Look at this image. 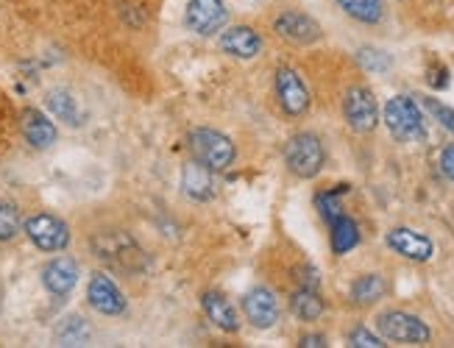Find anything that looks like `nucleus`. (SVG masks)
Returning <instances> with one entry per match:
<instances>
[{"instance_id": "obj_1", "label": "nucleus", "mask_w": 454, "mask_h": 348, "mask_svg": "<svg viewBox=\"0 0 454 348\" xmlns=\"http://www.w3.org/2000/svg\"><path fill=\"white\" fill-rule=\"evenodd\" d=\"M382 120L393 140L399 143H424L427 140V126H424V112L410 95H393L382 109Z\"/></svg>"}, {"instance_id": "obj_2", "label": "nucleus", "mask_w": 454, "mask_h": 348, "mask_svg": "<svg viewBox=\"0 0 454 348\" xmlns=\"http://www.w3.org/2000/svg\"><path fill=\"white\" fill-rule=\"evenodd\" d=\"M285 165L293 176L299 179H315L326 165V151L318 134L299 131L293 134L285 145Z\"/></svg>"}, {"instance_id": "obj_3", "label": "nucleus", "mask_w": 454, "mask_h": 348, "mask_svg": "<svg viewBox=\"0 0 454 348\" xmlns=\"http://www.w3.org/2000/svg\"><path fill=\"white\" fill-rule=\"evenodd\" d=\"M377 332L387 343H402V345H427L432 340L429 326L412 313L404 309H387L377 318Z\"/></svg>"}, {"instance_id": "obj_4", "label": "nucleus", "mask_w": 454, "mask_h": 348, "mask_svg": "<svg viewBox=\"0 0 454 348\" xmlns=\"http://www.w3.org/2000/svg\"><path fill=\"white\" fill-rule=\"evenodd\" d=\"M190 151L192 157L204 162L209 170H226L237 159V148L226 137V134L215 131V128H195L190 134Z\"/></svg>"}, {"instance_id": "obj_5", "label": "nucleus", "mask_w": 454, "mask_h": 348, "mask_svg": "<svg viewBox=\"0 0 454 348\" xmlns=\"http://www.w3.org/2000/svg\"><path fill=\"white\" fill-rule=\"evenodd\" d=\"M92 251L104 262L121 267V270H140L145 267V257L140 245H137L123 231H106V235L92 237Z\"/></svg>"}, {"instance_id": "obj_6", "label": "nucleus", "mask_w": 454, "mask_h": 348, "mask_svg": "<svg viewBox=\"0 0 454 348\" xmlns=\"http://www.w3.org/2000/svg\"><path fill=\"white\" fill-rule=\"evenodd\" d=\"M343 118L351 131L371 134L380 126V104L368 87H351L343 98Z\"/></svg>"}, {"instance_id": "obj_7", "label": "nucleus", "mask_w": 454, "mask_h": 348, "mask_svg": "<svg viewBox=\"0 0 454 348\" xmlns=\"http://www.w3.org/2000/svg\"><path fill=\"white\" fill-rule=\"evenodd\" d=\"M276 101H279L282 112L287 118H304L309 112V89L304 79L293 67H279L276 70Z\"/></svg>"}, {"instance_id": "obj_8", "label": "nucleus", "mask_w": 454, "mask_h": 348, "mask_svg": "<svg viewBox=\"0 0 454 348\" xmlns=\"http://www.w3.org/2000/svg\"><path fill=\"white\" fill-rule=\"evenodd\" d=\"M273 31L279 40H285L290 45H315L324 36V28L315 17L304 14V12H295V9H287L276 17Z\"/></svg>"}, {"instance_id": "obj_9", "label": "nucleus", "mask_w": 454, "mask_h": 348, "mask_svg": "<svg viewBox=\"0 0 454 348\" xmlns=\"http://www.w3.org/2000/svg\"><path fill=\"white\" fill-rule=\"evenodd\" d=\"M23 231L28 235V240L39 248L48 251V254H56V251H65L70 243V228L65 220H59L56 215H34L23 223Z\"/></svg>"}, {"instance_id": "obj_10", "label": "nucleus", "mask_w": 454, "mask_h": 348, "mask_svg": "<svg viewBox=\"0 0 454 348\" xmlns=\"http://www.w3.org/2000/svg\"><path fill=\"white\" fill-rule=\"evenodd\" d=\"M184 23L199 36H215L229 23V9L223 0H190L184 9Z\"/></svg>"}, {"instance_id": "obj_11", "label": "nucleus", "mask_w": 454, "mask_h": 348, "mask_svg": "<svg viewBox=\"0 0 454 348\" xmlns=\"http://www.w3.org/2000/svg\"><path fill=\"white\" fill-rule=\"evenodd\" d=\"M385 243L393 254H399L410 262H429L435 257V243H432L427 235H421V231L407 228V226L390 228L385 235Z\"/></svg>"}, {"instance_id": "obj_12", "label": "nucleus", "mask_w": 454, "mask_h": 348, "mask_svg": "<svg viewBox=\"0 0 454 348\" xmlns=\"http://www.w3.org/2000/svg\"><path fill=\"white\" fill-rule=\"evenodd\" d=\"M243 315L254 329H273L282 315L279 298L268 287H254L243 296Z\"/></svg>"}, {"instance_id": "obj_13", "label": "nucleus", "mask_w": 454, "mask_h": 348, "mask_svg": "<svg viewBox=\"0 0 454 348\" xmlns=\"http://www.w3.org/2000/svg\"><path fill=\"white\" fill-rule=\"evenodd\" d=\"M87 301L95 313L101 315H123L126 313V296L121 293V287H117L106 274H92L90 284H87Z\"/></svg>"}, {"instance_id": "obj_14", "label": "nucleus", "mask_w": 454, "mask_h": 348, "mask_svg": "<svg viewBox=\"0 0 454 348\" xmlns=\"http://www.w3.org/2000/svg\"><path fill=\"white\" fill-rule=\"evenodd\" d=\"M221 50L226 56H234V59H254L262 50V36L256 34L251 26H231L221 34Z\"/></svg>"}, {"instance_id": "obj_15", "label": "nucleus", "mask_w": 454, "mask_h": 348, "mask_svg": "<svg viewBox=\"0 0 454 348\" xmlns=\"http://www.w3.org/2000/svg\"><path fill=\"white\" fill-rule=\"evenodd\" d=\"M215 170H209L204 162L192 159L182 167V192L190 201H212L215 198Z\"/></svg>"}, {"instance_id": "obj_16", "label": "nucleus", "mask_w": 454, "mask_h": 348, "mask_svg": "<svg viewBox=\"0 0 454 348\" xmlns=\"http://www.w3.org/2000/svg\"><path fill=\"white\" fill-rule=\"evenodd\" d=\"M43 284L53 296H70L78 284V265L70 257H56L43 267Z\"/></svg>"}, {"instance_id": "obj_17", "label": "nucleus", "mask_w": 454, "mask_h": 348, "mask_svg": "<svg viewBox=\"0 0 454 348\" xmlns=\"http://www.w3.org/2000/svg\"><path fill=\"white\" fill-rule=\"evenodd\" d=\"M20 128H23L26 143L36 151H45L56 143V126L48 114H43L39 109H26L20 114Z\"/></svg>"}, {"instance_id": "obj_18", "label": "nucleus", "mask_w": 454, "mask_h": 348, "mask_svg": "<svg viewBox=\"0 0 454 348\" xmlns=\"http://www.w3.org/2000/svg\"><path fill=\"white\" fill-rule=\"evenodd\" d=\"M201 306H204V315L221 329L226 335H234L240 332V318H237V309L231 306V301L221 293H204L201 298Z\"/></svg>"}, {"instance_id": "obj_19", "label": "nucleus", "mask_w": 454, "mask_h": 348, "mask_svg": "<svg viewBox=\"0 0 454 348\" xmlns=\"http://www.w3.org/2000/svg\"><path fill=\"white\" fill-rule=\"evenodd\" d=\"M387 293V282L382 274H363L351 282V290H348V298L351 304H357V306H371V304H377L382 301Z\"/></svg>"}, {"instance_id": "obj_20", "label": "nucleus", "mask_w": 454, "mask_h": 348, "mask_svg": "<svg viewBox=\"0 0 454 348\" xmlns=\"http://www.w3.org/2000/svg\"><path fill=\"white\" fill-rule=\"evenodd\" d=\"M324 309H326V304H324V298H321V293H318V287H307V284H301V287L293 293V298H290V313H293L295 318H299V321H304V323L318 321V318L324 315Z\"/></svg>"}, {"instance_id": "obj_21", "label": "nucleus", "mask_w": 454, "mask_h": 348, "mask_svg": "<svg viewBox=\"0 0 454 348\" xmlns=\"http://www.w3.org/2000/svg\"><path fill=\"white\" fill-rule=\"evenodd\" d=\"M329 228H332V231H329V243H332V251H334L338 257H346L348 251H354V248L360 245V226L354 223V220L346 215V212H343V215L334 218V220L329 223Z\"/></svg>"}, {"instance_id": "obj_22", "label": "nucleus", "mask_w": 454, "mask_h": 348, "mask_svg": "<svg viewBox=\"0 0 454 348\" xmlns=\"http://www.w3.org/2000/svg\"><path fill=\"white\" fill-rule=\"evenodd\" d=\"M45 106H48V112L53 114L56 120H62L67 126H82L84 123V114H82V109H78V101L67 89H51L48 98H45Z\"/></svg>"}, {"instance_id": "obj_23", "label": "nucleus", "mask_w": 454, "mask_h": 348, "mask_svg": "<svg viewBox=\"0 0 454 348\" xmlns=\"http://www.w3.org/2000/svg\"><path fill=\"white\" fill-rule=\"evenodd\" d=\"M334 4H338L343 9V14H348L351 20L365 23V26H377L385 17L382 0H334Z\"/></svg>"}, {"instance_id": "obj_24", "label": "nucleus", "mask_w": 454, "mask_h": 348, "mask_svg": "<svg viewBox=\"0 0 454 348\" xmlns=\"http://www.w3.org/2000/svg\"><path fill=\"white\" fill-rule=\"evenodd\" d=\"M90 337H92V326L82 315L65 318L56 329V343L59 345H87Z\"/></svg>"}, {"instance_id": "obj_25", "label": "nucleus", "mask_w": 454, "mask_h": 348, "mask_svg": "<svg viewBox=\"0 0 454 348\" xmlns=\"http://www.w3.org/2000/svg\"><path fill=\"white\" fill-rule=\"evenodd\" d=\"M20 228H23V218H20L17 206L0 201V243L14 240L20 235Z\"/></svg>"}, {"instance_id": "obj_26", "label": "nucleus", "mask_w": 454, "mask_h": 348, "mask_svg": "<svg viewBox=\"0 0 454 348\" xmlns=\"http://www.w3.org/2000/svg\"><path fill=\"white\" fill-rule=\"evenodd\" d=\"M357 65L365 73H387L393 67V59H390V53H385L380 48H360L357 50Z\"/></svg>"}, {"instance_id": "obj_27", "label": "nucleus", "mask_w": 454, "mask_h": 348, "mask_svg": "<svg viewBox=\"0 0 454 348\" xmlns=\"http://www.w3.org/2000/svg\"><path fill=\"white\" fill-rule=\"evenodd\" d=\"M348 187L346 184H340V189H326V192H321L318 198H315V206H318V212H321V218L326 220V223H332L338 215H343V204H340V196L346 192Z\"/></svg>"}, {"instance_id": "obj_28", "label": "nucleus", "mask_w": 454, "mask_h": 348, "mask_svg": "<svg viewBox=\"0 0 454 348\" xmlns=\"http://www.w3.org/2000/svg\"><path fill=\"white\" fill-rule=\"evenodd\" d=\"M421 106H424L446 131L454 134V109H451V106H446V104L438 101V98H432V95H424V98H421Z\"/></svg>"}, {"instance_id": "obj_29", "label": "nucleus", "mask_w": 454, "mask_h": 348, "mask_svg": "<svg viewBox=\"0 0 454 348\" xmlns=\"http://www.w3.org/2000/svg\"><path fill=\"white\" fill-rule=\"evenodd\" d=\"M348 345H354V348H385L387 343L380 335H373L371 329L354 326L351 332H348Z\"/></svg>"}, {"instance_id": "obj_30", "label": "nucleus", "mask_w": 454, "mask_h": 348, "mask_svg": "<svg viewBox=\"0 0 454 348\" xmlns=\"http://www.w3.org/2000/svg\"><path fill=\"white\" fill-rule=\"evenodd\" d=\"M427 84H429L432 89H446V87H449V70H446V65L432 62L429 70H427Z\"/></svg>"}, {"instance_id": "obj_31", "label": "nucleus", "mask_w": 454, "mask_h": 348, "mask_svg": "<svg viewBox=\"0 0 454 348\" xmlns=\"http://www.w3.org/2000/svg\"><path fill=\"white\" fill-rule=\"evenodd\" d=\"M438 165H441V173H443V176H446L449 182H454V143H449V145L441 151Z\"/></svg>"}, {"instance_id": "obj_32", "label": "nucleus", "mask_w": 454, "mask_h": 348, "mask_svg": "<svg viewBox=\"0 0 454 348\" xmlns=\"http://www.w3.org/2000/svg\"><path fill=\"white\" fill-rule=\"evenodd\" d=\"M299 345H301V348H326L329 343H326L324 335H304V337L299 340Z\"/></svg>"}, {"instance_id": "obj_33", "label": "nucleus", "mask_w": 454, "mask_h": 348, "mask_svg": "<svg viewBox=\"0 0 454 348\" xmlns=\"http://www.w3.org/2000/svg\"><path fill=\"white\" fill-rule=\"evenodd\" d=\"M0 309H4V287H0Z\"/></svg>"}]
</instances>
